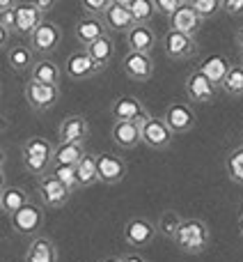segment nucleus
<instances>
[{"mask_svg": "<svg viewBox=\"0 0 243 262\" xmlns=\"http://www.w3.org/2000/svg\"><path fill=\"white\" fill-rule=\"evenodd\" d=\"M81 9L85 16L90 18H104L106 12L110 9V5H113V0H81Z\"/></svg>", "mask_w": 243, "mask_h": 262, "instance_id": "nucleus-36", "label": "nucleus"}, {"mask_svg": "<svg viewBox=\"0 0 243 262\" xmlns=\"http://www.w3.org/2000/svg\"><path fill=\"white\" fill-rule=\"evenodd\" d=\"M14 14H16V32L21 37H28V39H30L32 32L46 21L44 14L37 9L35 3H18Z\"/></svg>", "mask_w": 243, "mask_h": 262, "instance_id": "nucleus-20", "label": "nucleus"}, {"mask_svg": "<svg viewBox=\"0 0 243 262\" xmlns=\"http://www.w3.org/2000/svg\"><path fill=\"white\" fill-rule=\"evenodd\" d=\"M184 5V0H154V7H156L158 14H163L165 18H170L177 9Z\"/></svg>", "mask_w": 243, "mask_h": 262, "instance_id": "nucleus-38", "label": "nucleus"}, {"mask_svg": "<svg viewBox=\"0 0 243 262\" xmlns=\"http://www.w3.org/2000/svg\"><path fill=\"white\" fill-rule=\"evenodd\" d=\"M232 60H227V55H207V58L200 62V72L204 74L207 78H211L213 83H216L218 88H221V83L225 81V76L230 74V69H232Z\"/></svg>", "mask_w": 243, "mask_h": 262, "instance_id": "nucleus-26", "label": "nucleus"}, {"mask_svg": "<svg viewBox=\"0 0 243 262\" xmlns=\"http://www.w3.org/2000/svg\"><path fill=\"white\" fill-rule=\"evenodd\" d=\"M156 235H158L156 223L147 216H133L124 223V239L133 249H147V246H152Z\"/></svg>", "mask_w": 243, "mask_h": 262, "instance_id": "nucleus-5", "label": "nucleus"}, {"mask_svg": "<svg viewBox=\"0 0 243 262\" xmlns=\"http://www.w3.org/2000/svg\"><path fill=\"white\" fill-rule=\"evenodd\" d=\"M30 74H32L30 81L44 83V85H60V81H62V69L51 58H39Z\"/></svg>", "mask_w": 243, "mask_h": 262, "instance_id": "nucleus-27", "label": "nucleus"}, {"mask_svg": "<svg viewBox=\"0 0 243 262\" xmlns=\"http://www.w3.org/2000/svg\"><path fill=\"white\" fill-rule=\"evenodd\" d=\"M51 172H53L62 184H67L71 191L81 189V182H78V168L76 166H62V163H55V166L51 168Z\"/></svg>", "mask_w": 243, "mask_h": 262, "instance_id": "nucleus-35", "label": "nucleus"}, {"mask_svg": "<svg viewBox=\"0 0 243 262\" xmlns=\"http://www.w3.org/2000/svg\"><path fill=\"white\" fill-rule=\"evenodd\" d=\"M124 37H126V49H129L131 53L152 55V51L156 49V44H158V37L152 26H133Z\"/></svg>", "mask_w": 243, "mask_h": 262, "instance_id": "nucleus-21", "label": "nucleus"}, {"mask_svg": "<svg viewBox=\"0 0 243 262\" xmlns=\"http://www.w3.org/2000/svg\"><path fill=\"white\" fill-rule=\"evenodd\" d=\"M18 3H14V0H3L0 3V12H12V9H16Z\"/></svg>", "mask_w": 243, "mask_h": 262, "instance_id": "nucleus-42", "label": "nucleus"}, {"mask_svg": "<svg viewBox=\"0 0 243 262\" xmlns=\"http://www.w3.org/2000/svg\"><path fill=\"white\" fill-rule=\"evenodd\" d=\"M234 39H236V46L243 51V26L241 28H236V35H234Z\"/></svg>", "mask_w": 243, "mask_h": 262, "instance_id": "nucleus-43", "label": "nucleus"}, {"mask_svg": "<svg viewBox=\"0 0 243 262\" xmlns=\"http://www.w3.org/2000/svg\"><path fill=\"white\" fill-rule=\"evenodd\" d=\"M104 23H106V28H108V32H124V35L135 26L133 16H131V9L124 7L121 0H113L110 9L104 16Z\"/></svg>", "mask_w": 243, "mask_h": 262, "instance_id": "nucleus-23", "label": "nucleus"}, {"mask_svg": "<svg viewBox=\"0 0 243 262\" xmlns=\"http://www.w3.org/2000/svg\"><path fill=\"white\" fill-rule=\"evenodd\" d=\"M110 138L119 149H135L142 143V131L135 122H113Z\"/></svg>", "mask_w": 243, "mask_h": 262, "instance_id": "nucleus-24", "label": "nucleus"}, {"mask_svg": "<svg viewBox=\"0 0 243 262\" xmlns=\"http://www.w3.org/2000/svg\"><path fill=\"white\" fill-rule=\"evenodd\" d=\"M218 90H221V88H218L211 78L204 76L200 69L190 72L184 81V92H186V97H188V101H193V104H211V101H216Z\"/></svg>", "mask_w": 243, "mask_h": 262, "instance_id": "nucleus-10", "label": "nucleus"}, {"mask_svg": "<svg viewBox=\"0 0 243 262\" xmlns=\"http://www.w3.org/2000/svg\"><path fill=\"white\" fill-rule=\"evenodd\" d=\"M163 122L170 127V131L175 136H184L195 129L198 118H195V111L190 108L188 104L172 101V104H167L165 111H163Z\"/></svg>", "mask_w": 243, "mask_h": 262, "instance_id": "nucleus-11", "label": "nucleus"}, {"mask_svg": "<svg viewBox=\"0 0 243 262\" xmlns=\"http://www.w3.org/2000/svg\"><path fill=\"white\" fill-rule=\"evenodd\" d=\"M221 90L225 92L227 97H234V99L243 97V64L241 62L232 64L230 74H227L225 81L221 83Z\"/></svg>", "mask_w": 243, "mask_h": 262, "instance_id": "nucleus-31", "label": "nucleus"}, {"mask_svg": "<svg viewBox=\"0 0 243 262\" xmlns=\"http://www.w3.org/2000/svg\"><path fill=\"white\" fill-rule=\"evenodd\" d=\"M30 193H28L23 186H9L3 184V191H0V209H3L5 216H12L16 214L21 207H26L30 203Z\"/></svg>", "mask_w": 243, "mask_h": 262, "instance_id": "nucleus-25", "label": "nucleus"}, {"mask_svg": "<svg viewBox=\"0 0 243 262\" xmlns=\"http://www.w3.org/2000/svg\"><path fill=\"white\" fill-rule=\"evenodd\" d=\"M167 23H170V30H177V32H184V35H193L195 37L204 21L198 16V12L193 9L190 0H184V5H181V7L177 9L170 18H167Z\"/></svg>", "mask_w": 243, "mask_h": 262, "instance_id": "nucleus-19", "label": "nucleus"}, {"mask_svg": "<svg viewBox=\"0 0 243 262\" xmlns=\"http://www.w3.org/2000/svg\"><path fill=\"white\" fill-rule=\"evenodd\" d=\"M108 111H110L113 122H135L140 129L152 118L149 111L144 108V104L140 99H135V97H117V99L110 104Z\"/></svg>", "mask_w": 243, "mask_h": 262, "instance_id": "nucleus-7", "label": "nucleus"}, {"mask_svg": "<svg viewBox=\"0 0 243 262\" xmlns=\"http://www.w3.org/2000/svg\"><path fill=\"white\" fill-rule=\"evenodd\" d=\"M163 53L167 60H188L198 53V39L193 35H184V32H177L167 28L163 32Z\"/></svg>", "mask_w": 243, "mask_h": 262, "instance_id": "nucleus-8", "label": "nucleus"}, {"mask_svg": "<svg viewBox=\"0 0 243 262\" xmlns=\"http://www.w3.org/2000/svg\"><path fill=\"white\" fill-rule=\"evenodd\" d=\"M223 12L230 14V16H243V0H221Z\"/></svg>", "mask_w": 243, "mask_h": 262, "instance_id": "nucleus-39", "label": "nucleus"}, {"mask_svg": "<svg viewBox=\"0 0 243 262\" xmlns=\"http://www.w3.org/2000/svg\"><path fill=\"white\" fill-rule=\"evenodd\" d=\"M101 262H121V255H108V258H104Z\"/></svg>", "mask_w": 243, "mask_h": 262, "instance_id": "nucleus-44", "label": "nucleus"}, {"mask_svg": "<svg viewBox=\"0 0 243 262\" xmlns=\"http://www.w3.org/2000/svg\"><path fill=\"white\" fill-rule=\"evenodd\" d=\"M9 226L18 237H37L44 228V205L30 200L26 207L9 216Z\"/></svg>", "mask_w": 243, "mask_h": 262, "instance_id": "nucleus-3", "label": "nucleus"}, {"mask_svg": "<svg viewBox=\"0 0 243 262\" xmlns=\"http://www.w3.org/2000/svg\"><path fill=\"white\" fill-rule=\"evenodd\" d=\"M121 262H147V260H144L140 253H124L121 255Z\"/></svg>", "mask_w": 243, "mask_h": 262, "instance_id": "nucleus-41", "label": "nucleus"}, {"mask_svg": "<svg viewBox=\"0 0 243 262\" xmlns=\"http://www.w3.org/2000/svg\"><path fill=\"white\" fill-rule=\"evenodd\" d=\"M177 249L186 255H200L211 244V228L202 219H184L177 230L175 239Z\"/></svg>", "mask_w": 243, "mask_h": 262, "instance_id": "nucleus-2", "label": "nucleus"}, {"mask_svg": "<svg viewBox=\"0 0 243 262\" xmlns=\"http://www.w3.org/2000/svg\"><path fill=\"white\" fill-rule=\"evenodd\" d=\"M35 5H37V9H39L41 14H48L51 9L55 7V3H53V0H39V3H35Z\"/></svg>", "mask_w": 243, "mask_h": 262, "instance_id": "nucleus-40", "label": "nucleus"}, {"mask_svg": "<svg viewBox=\"0 0 243 262\" xmlns=\"http://www.w3.org/2000/svg\"><path fill=\"white\" fill-rule=\"evenodd\" d=\"M83 51H85V53L90 55L101 69H106L110 64V60H113V55H115V41H113L110 35H106V37H101V39L92 41V44Z\"/></svg>", "mask_w": 243, "mask_h": 262, "instance_id": "nucleus-29", "label": "nucleus"}, {"mask_svg": "<svg viewBox=\"0 0 243 262\" xmlns=\"http://www.w3.org/2000/svg\"><path fill=\"white\" fill-rule=\"evenodd\" d=\"M87 147L85 143H58L53 152V166L62 163V166H78L85 159Z\"/></svg>", "mask_w": 243, "mask_h": 262, "instance_id": "nucleus-28", "label": "nucleus"}, {"mask_svg": "<svg viewBox=\"0 0 243 262\" xmlns=\"http://www.w3.org/2000/svg\"><path fill=\"white\" fill-rule=\"evenodd\" d=\"M154 69H156L154 58L147 53H131L129 51L121 60V72L126 74V78L135 83H147L154 76Z\"/></svg>", "mask_w": 243, "mask_h": 262, "instance_id": "nucleus-13", "label": "nucleus"}, {"mask_svg": "<svg viewBox=\"0 0 243 262\" xmlns=\"http://www.w3.org/2000/svg\"><path fill=\"white\" fill-rule=\"evenodd\" d=\"M78 182H81V189H90V186L99 184V163H96V154L87 152L85 159L78 163Z\"/></svg>", "mask_w": 243, "mask_h": 262, "instance_id": "nucleus-30", "label": "nucleus"}, {"mask_svg": "<svg viewBox=\"0 0 243 262\" xmlns=\"http://www.w3.org/2000/svg\"><path fill=\"white\" fill-rule=\"evenodd\" d=\"M53 152L55 145L44 136H30L26 143L21 145V163L26 168V172H30L32 177H44L53 168Z\"/></svg>", "mask_w": 243, "mask_h": 262, "instance_id": "nucleus-1", "label": "nucleus"}, {"mask_svg": "<svg viewBox=\"0 0 243 262\" xmlns=\"http://www.w3.org/2000/svg\"><path fill=\"white\" fill-rule=\"evenodd\" d=\"M236 226H239V235L243 237V212H241V216H239V223H236Z\"/></svg>", "mask_w": 243, "mask_h": 262, "instance_id": "nucleus-45", "label": "nucleus"}, {"mask_svg": "<svg viewBox=\"0 0 243 262\" xmlns=\"http://www.w3.org/2000/svg\"><path fill=\"white\" fill-rule=\"evenodd\" d=\"M181 221H184V219H181L177 212H163L161 216H158V221H156L158 235L167 237V239H175V235H177V230H179Z\"/></svg>", "mask_w": 243, "mask_h": 262, "instance_id": "nucleus-34", "label": "nucleus"}, {"mask_svg": "<svg viewBox=\"0 0 243 262\" xmlns=\"http://www.w3.org/2000/svg\"><path fill=\"white\" fill-rule=\"evenodd\" d=\"M28 44L32 46V51H35L37 55H41V58H51V55L60 49V44H62V28H60L58 23L44 21L35 32H32V37L28 39Z\"/></svg>", "mask_w": 243, "mask_h": 262, "instance_id": "nucleus-6", "label": "nucleus"}, {"mask_svg": "<svg viewBox=\"0 0 243 262\" xmlns=\"http://www.w3.org/2000/svg\"><path fill=\"white\" fill-rule=\"evenodd\" d=\"M5 60H7V67L14 74H26L32 72V67L37 64L39 58H37V53L32 51V46L28 41H16L5 51Z\"/></svg>", "mask_w": 243, "mask_h": 262, "instance_id": "nucleus-16", "label": "nucleus"}, {"mask_svg": "<svg viewBox=\"0 0 243 262\" xmlns=\"http://www.w3.org/2000/svg\"><path fill=\"white\" fill-rule=\"evenodd\" d=\"M90 138V122L85 115H67L58 127L60 143H85Z\"/></svg>", "mask_w": 243, "mask_h": 262, "instance_id": "nucleus-18", "label": "nucleus"}, {"mask_svg": "<svg viewBox=\"0 0 243 262\" xmlns=\"http://www.w3.org/2000/svg\"><path fill=\"white\" fill-rule=\"evenodd\" d=\"M225 170H227V177H230L234 184H241L243 186V145L234 147L232 152H227V157H225Z\"/></svg>", "mask_w": 243, "mask_h": 262, "instance_id": "nucleus-32", "label": "nucleus"}, {"mask_svg": "<svg viewBox=\"0 0 243 262\" xmlns=\"http://www.w3.org/2000/svg\"><path fill=\"white\" fill-rule=\"evenodd\" d=\"M190 5H193V9L198 12V16L202 18V21H209V18H213L218 12H223L221 0H190Z\"/></svg>", "mask_w": 243, "mask_h": 262, "instance_id": "nucleus-37", "label": "nucleus"}, {"mask_svg": "<svg viewBox=\"0 0 243 262\" xmlns=\"http://www.w3.org/2000/svg\"><path fill=\"white\" fill-rule=\"evenodd\" d=\"M241 64H243V51H241Z\"/></svg>", "mask_w": 243, "mask_h": 262, "instance_id": "nucleus-46", "label": "nucleus"}, {"mask_svg": "<svg viewBox=\"0 0 243 262\" xmlns=\"http://www.w3.org/2000/svg\"><path fill=\"white\" fill-rule=\"evenodd\" d=\"M129 9H131V16H133L135 26H149L154 14H156L154 0H131Z\"/></svg>", "mask_w": 243, "mask_h": 262, "instance_id": "nucleus-33", "label": "nucleus"}, {"mask_svg": "<svg viewBox=\"0 0 243 262\" xmlns=\"http://www.w3.org/2000/svg\"><path fill=\"white\" fill-rule=\"evenodd\" d=\"M23 97H26L30 111L35 113H46L51 111L60 99V85H44V83L28 81L23 88Z\"/></svg>", "mask_w": 243, "mask_h": 262, "instance_id": "nucleus-9", "label": "nucleus"}, {"mask_svg": "<svg viewBox=\"0 0 243 262\" xmlns=\"http://www.w3.org/2000/svg\"><path fill=\"white\" fill-rule=\"evenodd\" d=\"M140 131H142V145H147L152 152H163V149H167L172 145V138H175V134L163 122V118H154V115L142 124Z\"/></svg>", "mask_w": 243, "mask_h": 262, "instance_id": "nucleus-12", "label": "nucleus"}, {"mask_svg": "<svg viewBox=\"0 0 243 262\" xmlns=\"http://www.w3.org/2000/svg\"><path fill=\"white\" fill-rule=\"evenodd\" d=\"M71 35H74V39H76L78 44L83 46V49H87V46H90L92 41L101 39V37L110 35V32H108V28H106L104 18H90V16H83V18H78V21L74 23Z\"/></svg>", "mask_w": 243, "mask_h": 262, "instance_id": "nucleus-17", "label": "nucleus"}, {"mask_svg": "<svg viewBox=\"0 0 243 262\" xmlns=\"http://www.w3.org/2000/svg\"><path fill=\"white\" fill-rule=\"evenodd\" d=\"M71 193L74 191L69 189L67 184H62L53 172H48V175L37 180V195H39V203L48 209L67 207V203L71 200Z\"/></svg>", "mask_w": 243, "mask_h": 262, "instance_id": "nucleus-4", "label": "nucleus"}, {"mask_svg": "<svg viewBox=\"0 0 243 262\" xmlns=\"http://www.w3.org/2000/svg\"><path fill=\"white\" fill-rule=\"evenodd\" d=\"M96 163H99V180L101 184H117L129 172V163L121 159L119 154L99 152L96 154Z\"/></svg>", "mask_w": 243, "mask_h": 262, "instance_id": "nucleus-15", "label": "nucleus"}, {"mask_svg": "<svg viewBox=\"0 0 243 262\" xmlns=\"http://www.w3.org/2000/svg\"><path fill=\"white\" fill-rule=\"evenodd\" d=\"M23 262H58V246L51 237L37 235L32 237L30 246H28Z\"/></svg>", "mask_w": 243, "mask_h": 262, "instance_id": "nucleus-22", "label": "nucleus"}, {"mask_svg": "<svg viewBox=\"0 0 243 262\" xmlns=\"http://www.w3.org/2000/svg\"><path fill=\"white\" fill-rule=\"evenodd\" d=\"M64 72H67V76L71 78V81H90V78L99 76L104 69H101L85 51H76V53H71L67 58Z\"/></svg>", "mask_w": 243, "mask_h": 262, "instance_id": "nucleus-14", "label": "nucleus"}]
</instances>
